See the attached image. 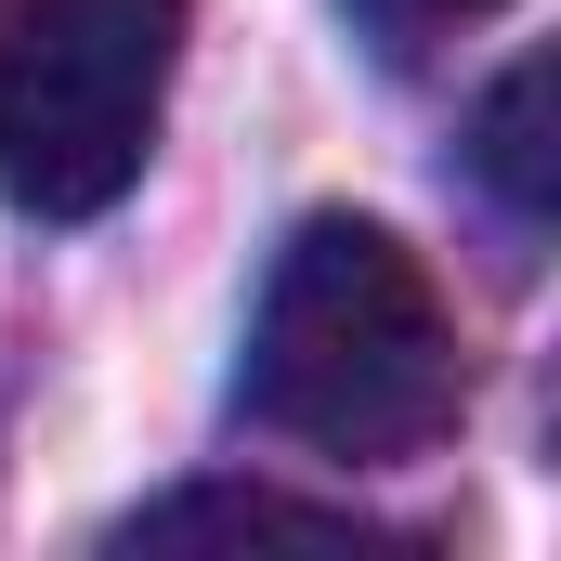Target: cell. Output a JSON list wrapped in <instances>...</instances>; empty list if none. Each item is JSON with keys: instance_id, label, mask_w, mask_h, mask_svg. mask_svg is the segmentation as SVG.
<instances>
[{"instance_id": "1", "label": "cell", "mask_w": 561, "mask_h": 561, "mask_svg": "<svg viewBox=\"0 0 561 561\" xmlns=\"http://www.w3.org/2000/svg\"><path fill=\"white\" fill-rule=\"evenodd\" d=\"M236 392H249L262 431L379 470V457H419V444L457 431L470 366H457V313L419 275V249L392 222L313 209V222H287L275 275H262Z\"/></svg>"}, {"instance_id": "2", "label": "cell", "mask_w": 561, "mask_h": 561, "mask_svg": "<svg viewBox=\"0 0 561 561\" xmlns=\"http://www.w3.org/2000/svg\"><path fill=\"white\" fill-rule=\"evenodd\" d=\"M183 0H13L0 13V196L26 222L118 209L157 157Z\"/></svg>"}, {"instance_id": "3", "label": "cell", "mask_w": 561, "mask_h": 561, "mask_svg": "<svg viewBox=\"0 0 561 561\" xmlns=\"http://www.w3.org/2000/svg\"><path fill=\"white\" fill-rule=\"evenodd\" d=\"M209 536H275V549H379L353 510H300L262 483H196V496H157L118 523V549H209Z\"/></svg>"}, {"instance_id": "4", "label": "cell", "mask_w": 561, "mask_h": 561, "mask_svg": "<svg viewBox=\"0 0 561 561\" xmlns=\"http://www.w3.org/2000/svg\"><path fill=\"white\" fill-rule=\"evenodd\" d=\"M549 105H561V66L549 53H523L496 92H483V118H470V157H483V183L523 209V222H549L561 209V157H549Z\"/></svg>"}, {"instance_id": "5", "label": "cell", "mask_w": 561, "mask_h": 561, "mask_svg": "<svg viewBox=\"0 0 561 561\" xmlns=\"http://www.w3.org/2000/svg\"><path fill=\"white\" fill-rule=\"evenodd\" d=\"M431 13H496V0H431Z\"/></svg>"}]
</instances>
